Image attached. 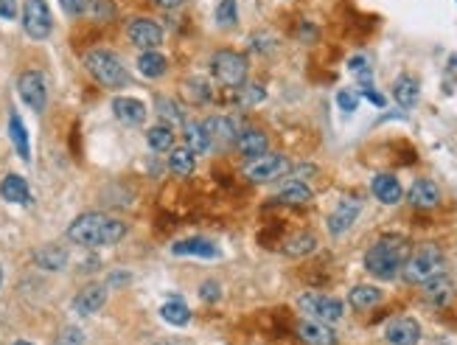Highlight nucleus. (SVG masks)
I'll return each instance as SVG.
<instances>
[{
  "instance_id": "1",
  "label": "nucleus",
  "mask_w": 457,
  "mask_h": 345,
  "mask_svg": "<svg viewBox=\"0 0 457 345\" xmlns=\"http://www.w3.org/2000/svg\"><path fill=\"white\" fill-rule=\"evenodd\" d=\"M124 233H126V225L107 214H82L68 228V239L82 247H110L121 242Z\"/></svg>"
},
{
  "instance_id": "2",
  "label": "nucleus",
  "mask_w": 457,
  "mask_h": 345,
  "mask_svg": "<svg viewBox=\"0 0 457 345\" xmlns=\"http://www.w3.org/2000/svg\"><path fill=\"white\" fill-rule=\"evenodd\" d=\"M407 256H409V244L401 236H382L365 253V270L382 281H390L401 272Z\"/></svg>"
},
{
  "instance_id": "3",
  "label": "nucleus",
  "mask_w": 457,
  "mask_h": 345,
  "mask_svg": "<svg viewBox=\"0 0 457 345\" xmlns=\"http://www.w3.org/2000/svg\"><path fill=\"white\" fill-rule=\"evenodd\" d=\"M443 270V253L440 247L435 244H421L415 253L407 256L404 267H401V275L407 284H426L429 278L440 275Z\"/></svg>"
},
{
  "instance_id": "4",
  "label": "nucleus",
  "mask_w": 457,
  "mask_h": 345,
  "mask_svg": "<svg viewBox=\"0 0 457 345\" xmlns=\"http://www.w3.org/2000/svg\"><path fill=\"white\" fill-rule=\"evenodd\" d=\"M85 65L93 73V79L101 82L104 87H124L126 85V68L113 51H90L85 57Z\"/></svg>"
},
{
  "instance_id": "5",
  "label": "nucleus",
  "mask_w": 457,
  "mask_h": 345,
  "mask_svg": "<svg viewBox=\"0 0 457 345\" xmlns=\"http://www.w3.org/2000/svg\"><path fill=\"white\" fill-rule=\"evenodd\" d=\"M210 68H213V76L227 87H242L247 82V59L236 51H219Z\"/></svg>"
},
{
  "instance_id": "6",
  "label": "nucleus",
  "mask_w": 457,
  "mask_h": 345,
  "mask_svg": "<svg viewBox=\"0 0 457 345\" xmlns=\"http://www.w3.org/2000/svg\"><path fill=\"white\" fill-rule=\"evenodd\" d=\"M286 171H289V160L284 154L264 152L245 166V177L253 183H270V180H278L281 175H286Z\"/></svg>"
},
{
  "instance_id": "7",
  "label": "nucleus",
  "mask_w": 457,
  "mask_h": 345,
  "mask_svg": "<svg viewBox=\"0 0 457 345\" xmlns=\"http://www.w3.org/2000/svg\"><path fill=\"white\" fill-rule=\"evenodd\" d=\"M298 306L312 317V320H320V323H337L342 317V303L331 295H320V292H306L300 295Z\"/></svg>"
},
{
  "instance_id": "8",
  "label": "nucleus",
  "mask_w": 457,
  "mask_h": 345,
  "mask_svg": "<svg viewBox=\"0 0 457 345\" xmlns=\"http://www.w3.org/2000/svg\"><path fill=\"white\" fill-rule=\"evenodd\" d=\"M23 29L34 40H45L51 34L54 23H51V12H48L45 0H26V6H23Z\"/></svg>"
},
{
  "instance_id": "9",
  "label": "nucleus",
  "mask_w": 457,
  "mask_h": 345,
  "mask_svg": "<svg viewBox=\"0 0 457 345\" xmlns=\"http://www.w3.org/2000/svg\"><path fill=\"white\" fill-rule=\"evenodd\" d=\"M17 90H20L23 101H26L34 112H43V110H45L48 93H45V79H43V73L26 71V73L20 76V82H17Z\"/></svg>"
},
{
  "instance_id": "10",
  "label": "nucleus",
  "mask_w": 457,
  "mask_h": 345,
  "mask_svg": "<svg viewBox=\"0 0 457 345\" xmlns=\"http://www.w3.org/2000/svg\"><path fill=\"white\" fill-rule=\"evenodd\" d=\"M129 40L140 51H154L163 43V29L149 17H138V20L129 23Z\"/></svg>"
},
{
  "instance_id": "11",
  "label": "nucleus",
  "mask_w": 457,
  "mask_h": 345,
  "mask_svg": "<svg viewBox=\"0 0 457 345\" xmlns=\"http://www.w3.org/2000/svg\"><path fill=\"white\" fill-rule=\"evenodd\" d=\"M384 337L390 345H418L421 339V325L412 317H393L384 328Z\"/></svg>"
},
{
  "instance_id": "12",
  "label": "nucleus",
  "mask_w": 457,
  "mask_h": 345,
  "mask_svg": "<svg viewBox=\"0 0 457 345\" xmlns=\"http://www.w3.org/2000/svg\"><path fill=\"white\" fill-rule=\"evenodd\" d=\"M298 337L303 345H337V334L328 328V323H320L312 317L298 323Z\"/></svg>"
},
{
  "instance_id": "13",
  "label": "nucleus",
  "mask_w": 457,
  "mask_h": 345,
  "mask_svg": "<svg viewBox=\"0 0 457 345\" xmlns=\"http://www.w3.org/2000/svg\"><path fill=\"white\" fill-rule=\"evenodd\" d=\"M359 211H362V203H359V200H342V203L337 205V211L328 216V230H331L334 236H342V233L356 222Z\"/></svg>"
},
{
  "instance_id": "14",
  "label": "nucleus",
  "mask_w": 457,
  "mask_h": 345,
  "mask_svg": "<svg viewBox=\"0 0 457 345\" xmlns=\"http://www.w3.org/2000/svg\"><path fill=\"white\" fill-rule=\"evenodd\" d=\"M113 112H115V118H118L121 124H126V126H138V124L146 121V107H143V101L129 98V96H118V98L113 101Z\"/></svg>"
},
{
  "instance_id": "15",
  "label": "nucleus",
  "mask_w": 457,
  "mask_h": 345,
  "mask_svg": "<svg viewBox=\"0 0 457 345\" xmlns=\"http://www.w3.org/2000/svg\"><path fill=\"white\" fill-rule=\"evenodd\" d=\"M205 132H208V140L216 143V146H227V143H233L239 138L236 132V124L231 118H224V115H216V118H208L205 124Z\"/></svg>"
},
{
  "instance_id": "16",
  "label": "nucleus",
  "mask_w": 457,
  "mask_h": 345,
  "mask_svg": "<svg viewBox=\"0 0 457 345\" xmlns=\"http://www.w3.org/2000/svg\"><path fill=\"white\" fill-rule=\"evenodd\" d=\"M451 298H454V284H451L443 272L435 275V278H429V281L423 284V300H426L429 306H446Z\"/></svg>"
},
{
  "instance_id": "17",
  "label": "nucleus",
  "mask_w": 457,
  "mask_h": 345,
  "mask_svg": "<svg viewBox=\"0 0 457 345\" xmlns=\"http://www.w3.org/2000/svg\"><path fill=\"white\" fill-rule=\"evenodd\" d=\"M104 300H107V289L101 286V284H90V286H85L76 298H73V309L79 311V314H96L101 306H104Z\"/></svg>"
},
{
  "instance_id": "18",
  "label": "nucleus",
  "mask_w": 457,
  "mask_h": 345,
  "mask_svg": "<svg viewBox=\"0 0 457 345\" xmlns=\"http://www.w3.org/2000/svg\"><path fill=\"white\" fill-rule=\"evenodd\" d=\"M409 203L415 208H421V211H429V208H435L440 203V189L432 180H426V177L423 180H415L412 189H409Z\"/></svg>"
},
{
  "instance_id": "19",
  "label": "nucleus",
  "mask_w": 457,
  "mask_h": 345,
  "mask_svg": "<svg viewBox=\"0 0 457 345\" xmlns=\"http://www.w3.org/2000/svg\"><path fill=\"white\" fill-rule=\"evenodd\" d=\"M0 197H3L6 203H15V205H29L31 203L29 183L20 175H9L3 183H0Z\"/></svg>"
},
{
  "instance_id": "20",
  "label": "nucleus",
  "mask_w": 457,
  "mask_h": 345,
  "mask_svg": "<svg viewBox=\"0 0 457 345\" xmlns=\"http://www.w3.org/2000/svg\"><path fill=\"white\" fill-rule=\"evenodd\" d=\"M370 191L384 205H396L401 200V186H398V180L393 175H376L373 183H370Z\"/></svg>"
},
{
  "instance_id": "21",
  "label": "nucleus",
  "mask_w": 457,
  "mask_h": 345,
  "mask_svg": "<svg viewBox=\"0 0 457 345\" xmlns=\"http://www.w3.org/2000/svg\"><path fill=\"white\" fill-rule=\"evenodd\" d=\"M171 253L174 256H199V258H216L219 256L216 244L208 242V239H185V242H177L171 247Z\"/></svg>"
},
{
  "instance_id": "22",
  "label": "nucleus",
  "mask_w": 457,
  "mask_h": 345,
  "mask_svg": "<svg viewBox=\"0 0 457 345\" xmlns=\"http://www.w3.org/2000/svg\"><path fill=\"white\" fill-rule=\"evenodd\" d=\"M236 146H239V152L245 154V157H259V154H264L267 152V135L264 132H259V129H247V132H242L239 138H236Z\"/></svg>"
},
{
  "instance_id": "23",
  "label": "nucleus",
  "mask_w": 457,
  "mask_h": 345,
  "mask_svg": "<svg viewBox=\"0 0 457 345\" xmlns=\"http://www.w3.org/2000/svg\"><path fill=\"white\" fill-rule=\"evenodd\" d=\"M278 200H281L284 205L300 208V205H309V203H312V189H309L306 183H300V180H289V183L278 191Z\"/></svg>"
},
{
  "instance_id": "24",
  "label": "nucleus",
  "mask_w": 457,
  "mask_h": 345,
  "mask_svg": "<svg viewBox=\"0 0 457 345\" xmlns=\"http://www.w3.org/2000/svg\"><path fill=\"white\" fill-rule=\"evenodd\" d=\"M9 138H12V143H15L17 154H20V160H31L29 132H26V126H23V121H20V115H17V112H12V115H9Z\"/></svg>"
},
{
  "instance_id": "25",
  "label": "nucleus",
  "mask_w": 457,
  "mask_h": 345,
  "mask_svg": "<svg viewBox=\"0 0 457 345\" xmlns=\"http://www.w3.org/2000/svg\"><path fill=\"white\" fill-rule=\"evenodd\" d=\"M418 79L415 76H409V73H404V76H398L396 79V85H393V96H396V101L401 104V107H412L415 101H418Z\"/></svg>"
},
{
  "instance_id": "26",
  "label": "nucleus",
  "mask_w": 457,
  "mask_h": 345,
  "mask_svg": "<svg viewBox=\"0 0 457 345\" xmlns=\"http://www.w3.org/2000/svg\"><path fill=\"white\" fill-rule=\"evenodd\" d=\"M166 68H168V59L163 54H157V51H143L140 59H138V71L146 79H160L166 73Z\"/></svg>"
},
{
  "instance_id": "27",
  "label": "nucleus",
  "mask_w": 457,
  "mask_h": 345,
  "mask_svg": "<svg viewBox=\"0 0 457 345\" xmlns=\"http://www.w3.org/2000/svg\"><path fill=\"white\" fill-rule=\"evenodd\" d=\"M182 96L191 104H205V101H210V85L202 76H188L182 82Z\"/></svg>"
},
{
  "instance_id": "28",
  "label": "nucleus",
  "mask_w": 457,
  "mask_h": 345,
  "mask_svg": "<svg viewBox=\"0 0 457 345\" xmlns=\"http://www.w3.org/2000/svg\"><path fill=\"white\" fill-rule=\"evenodd\" d=\"M37 264L43 267V270H48V272H59V270H65V264H68V253L62 250V247H43V250H37Z\"/></svg>"
},
{
  "instance_id": "29",
  "label": "nucleus",
  "mask_w": 457,
  "mask_h": 345,
  "mask_svg": "<svg viewBox=\"0 0 457 345\" xmlns=\"http://www.w3.org/2000/svg\"><path fill=\"white\" fill-rule=\"evenodd\" d=\"M194 166H196V154H194L188 146H185V149H171L168 168L174 171V175L185 177V175H191V171H194Z\"/></svg>"
},
{
  "instance_id": "30",
  "label": "nucleus",
  "mask_w": 457,
  "mask_h": 345,
  "mask_svg": "<svg viewBox=\"0 0 457 345\" xmlns=\"http://www.w3.org/2000/svg\"><path fill=\"white\" fill-rule=\"evenodd\" d=\"M348 300H351V306H354V309H370V306H376V303L382 300V292H379L376 286L359 284V286H354V289H351Z\"/></svg>"
},
{
  "instance_id": "31",
  "label": "nucleus",
  "mask_w": 457,
  "mask_h": 345,
  "mask_svg": "<svg viewBox=\"0 0 457 345\" xmlns=\"http://www.w3.org/2000/svg\"><path fill=\"white\" fill-rule=\"evenodd\" d=\"M185 140H188V149H191L194 154H202V152L210 149L208 132H205V126L196 124V121H188V124H185Z\"/></svg>"
},
{
  "instance_id": "32",
  "label": "nucleus",
  "mask_w": 457,
  "mask_h": 345,
  "mask_svg": "<svg viewBox=\"0 0 457 345\" xmlns=\"http://www.w3.org/2000/svg\"><path fill=\"white\" fill-rule=\"evenodd\" d=\"M314 247H317V239L312 233H295L292 239L284 242V253L286 256H295V258L298 256H309Z\"/></svg>"
},
{
  "instance_id": "33",
  "label": "nucleus",
  "mask_w": 457,
  "mask_h": 345,
  "mask_svg": "<svg viewBox=\"0 0 457 345\" xmlns=\"http://www.w3.org/2000/svg\"><path fill=\"white\" fill-rule=\"evenodd\" d=\"M154 110H157V115H160L163 121H168V124H180V121H182L180 104H177L174 98H168V96H157V98H154Z\"/></svg>"
},
{
  "instance_id": "34",
  "label": "nucleus",
  "mask_w": 457,
  "mask_h": 345,
  "mask_svg": "<svg viewBox=\"0 0 457 345\" xmlns=\"http://www.w3.org/2000/svg\"><path fill=\"white\" fill-rule=\"evenodd\" d=\"M160 314H163V320L171 323V325H185V323L191 320V311H188V306H185L182 300H171V303H166V306L160 309Z\"/></svg>"
},
{
  "instance_id": "35",
  "label": "nucleus",
  "mask_w": 457,
  "mask_h": 345,
  "mask_svg": "<svg viewBox=\"0 0 457 345\" xmlns=\"http://www.w3.org/2000/svg\"><path fill=\"white\" fill-rule=\"evenodd\" d=\"M149 146L152 149H157V152H166V149H171L174 146V132H171V126H152L149 129Z\"/></svg>"
},
{
  "instance_id": "36",
  "label": "nucleus",
  "mask_w": 457,
  "mask_h": 345,
  "mask_svg": "<svg viewBox=\"0 0 457 345\" xmlns=\"http://www.w3.org/2000/svg\"><path fill=\"white\" fill-rule=\"evenodd\" d=\"M236 0H222V3L216 6V23L224 26V29H231L236 26Z\"/></svg>"
},
{
  "instance_id": "37",
  "label": "nucleus",
  "mask_w": 457,
  "mask_h": 345,
  "mask_svg": "<svg viewBox=\"0 0 457 345\" xmlns=\"http://www.w3.org/2000/svg\"><path fill=\"white\" fill-rule=\"evenodd\" d=\"M82 342H85V334L79 328H73V325H68L57 339V345H82Z\"/></svg>"
},
{
  "instance_id": "38",
  "label": "nucleus",
  "mask_w": 457,
  "mask_h": 345,
  "mask_svg": "<svg viewBox=\"0 0 457 345\" xmlns=\"http://www.w3.org/2000/svg\"><path fill=\"white\" fill-rule=\"evenodd\" d=\"M337 104L345 110V112H354L359 107V96L356 93H348V90H340L337 93Z\"/></svg>"
},
{
  "instance_id": "39",
  "label": "nucleus",
  "mask_w": 457,
  "mask_h": 345,
  "mask_svg": "<svg viewBox=\"0 0 457 345\" xmlns=\"http://www.w3.org/2000/svg\"><path fill=\"white\" fill-rule=\"evenodd\" d=\"M59 3L65 6V12H71V15H82V12L90 9L93 0H59Z\"/></svg>"
},
{
  "instance_id": "40",
  "label": "nucleus",
  "mask_w": 457,
  "mask_h": 345,
  "mask_svg": "<svg viewBox=\"0 0 457 345\" xmlns=\"http://www.w3.org/2000/svg\"><path fill=\"white\" fill-rule=\"evenodd\" d=\"M0 17L15 20L17 17V0H0Z\"/></svg>"
},
{
  "instance_id": "41",
  "label": "nucleus",
  "mask_w": 457,
  "mask_h": 345,
  "mask_svg": "<svg viewBox=\"0 0 457 345\" xmlns=\"http://www.w3.org/2000/svg\"><path fill=\"white\" fill-rule=\"evenodd\" d=\"M261 98H264V87H256L253 85V87H245L242 90V101H250L253 104V101H261Z\"/></svg>"
},
{
  "instance_id": "42",
  "label": "nucleus",
  "mask_w": 457,
  "mask_h": 345,
  "mask_svg": "<svg viewBox=\"0 0 457 345\" xmlns=\"http://www.w3.org/2000/svg\"><path fill=\"white\" fill-rule=\"evenodd\" d=\"M202 298L205 300H216L219 298V284L216 281H205L202 284Z\"/></svg>"
},
{
  "instance_id": "43",
  "label": "nucleus",
  "mask_w": 457,
  "mask_h": 345,
  "mask_svg": "<svg viewBox=\"0 0 457 345\" xmlns=\"http://www.w3.org/2000/svg\"><path fill=\"white\" fill-rule=\"evenodd\" d=\"M362 96H365L368 101H373L376 107H384V96H382V93H376L373 87H365V90H362Z\"/></svg>"
},
{
  "instance_id": "44",
  "label": "nucleus",
  "mask_w": 457,
  "mask_h": 345,
  "mask_svg": "<svg viewBox=\"0 0 457 345\" xmlns=\"http://www.w3.org/2000/svg\"><path fill=\"white\" fill-rule=\"evenodd\" d=\"M157 6H163V9H177V6H182L185 0H154Z\"/></svg>"
},
{
  "instance_id": "45",
  "label": "nucleus",
  "mask_w": 457,
  "mask_h": 345,
  "mask_svg": "<svg viewBox=\"0 0 457 345\" xmlns=\"http://www.w3.org/2000/svg\"><path fill=\"white\" fill-rule=\"evenodd\" d=\"M15 345H31V342H23V339H20V342H15Z\"/></svg>"
},
{
  "instance_id": "46",
  "label": "nucleus",
  "mask_w": 457,
  "mask_h": 345,
  "mask_svg": "<svg viewBox=\"0 0 457 345\" xmlns=\"http://www.w3.org/2000/svg\"><path fill=\"white\" fill-rule=\"evenodd\" d=\"M0 281H3V272H0Z\"/></svg>"
}]
</instances>
